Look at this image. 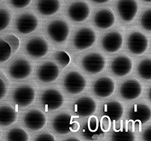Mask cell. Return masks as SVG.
Returning a JSON list of instances; mask_svg holds the SVG:
<instances>
[{
    "label": "cell",
    "mask_w": 151,
    "mask_h": 141,
    "mask_svg": "<svg viewBox=\"0 0 151 141\" xmlns=\"http://www.w3.org/2000/svg\"><path fill=\"white\" fill-rule=\"evenodd\" d=\"M36 87L33 84L27 83L16 87L11 94L14 104L21 108H26L31 105L36 98Z\"/></svg>",
    "instance_id": "1"
},
{
    "label": "cell",
    "mask_w": 151,
    "mask_h": 141,
    "mask_svg": "<svg viewBox=\"0 0 151 141\" xmlns=\"http://www.w3.org/2000/svg\"><path fill=\"white\" fill-rule=\"evenodd\" d=\"M46 31L50 39L56 43L61 44L67 41L69 36L70 29L68 24L64 20L56 19L48 24Z\"/></svg>",
    "instance_id": "2"
},
{
    "label": "cell",
    "mask_w": 151,
    "mask_h": 141,
    "mask_svg": "<svg viewBox=\"0 0 151 141\" xmlns=\"http://www.w3.org/2000/svg\"><path fill=\"white\" fill-rule=\"evenodd\" d=\"M87 82L85 77L77 70L68 72L63 80V86L66 91L69 94H79L86 88Z\"/></svg>",
    "instance_id": "3"
},
{
    "label": "cell",
    "mask_w": 151,
    "mask_h": 141,
    "mask_svg": "<svg viewBox=\"0 0 151 141\" xmlns=\"http://www.w3.org/2000/svg\"><path fill=\"white\" fill-rule=\"evenodd\" d=\"M40 101L45 111H55L63 105L64 97L56 88H48L41 94Z\"/></svg>",
    "instance_id": "4"
},
{
    "label": "cell",
    "mask_w": 151,
    "mask_h": 141,
    "mask_svg": "<svg viewBox=\"0 0 151 141\" xmlns=\"http://www.w3.org/2000/svg\"><path fill=\"white\" fill-rule=\"evenodd\" d=\"M32 71L31 63L27 59L20 57L9 65L8 74L11 78L15 80H23L27 78Z\"/></svg>",
    "instance_id": "5"
},
{
    "label": "cell",
    "mask_w": 151,
    "mask_h": 141,
    "mask_svg": "<svg viewBox=\"0 0 151 141\" xmlns=\"http://www.w3.org/2000/svg\"><path fill=\"white\" fill-rule=\"evenodd\" d=\"M49 43L43 37L37 36L29 39L25 44L27 54L33 59H40L47 55L49 52Z\"/></svg>",
    "instance_id": "6"
},
{
    "label": "cell",
    "mask_w": 151,
    "mask_h": 141,
    "mask_svg": "<svg viewBox=\"0 0 151 141\" xmlns=\"http://www.w3.org/2000/svg\"><path fill=\"white\" fill-rule=\"evenodd\" d=\"M96 39V36L95 31L91 28L86 26L76 31L73 37V43L77 50L82 51L91 47L95 43Z\"/></svg>",
    "instance_id": "7"
},
{
    "label": "cell",
    "mask_w": 151,
    "mask_h": 141,
    "mask_svg": "<svg viewBox=\"0 0 151 141\" xmlns=\"http://www.w3.org/2000/svg\"><path fill=\"white\" fill-rule=\"evenodd\" d=\"M39 24V19L33 13H22L16 18V31L22 35H28L38 28Z\"/></svg>",
    "instance_id": "8"
},
{
    "label": "cell",
    "mask_w": 151,
    "mask_h": 141,
    "mask_svg": "<svg viewBox=\"0 0 151 141\" xmlns=\"http://www.w3.org/2000/svg\"><path fill=\"white\" fill-rule=\"evenodd\" d=\"M83 69L90 74H98L102 72L106 66V60L99 53H91L83 57L81 61Z\"/></svg>",
    "instance_id": "9"
},
{
    "label": "cell",
    "mask_w": 151,
    "mask_h": 141,
    "mask_svg": "<svg viewBox=\"0 0 151 141\" xmlns=\"http://www.w3.org/2000/svg\"><path fill=\"white\" fill-rule=\"evenodd\" d=\"M149 47L147 37L140 31L132 32L127 38V48L129 51L136 55H141L146 52Z\"/></svg>",
    "instance_id": "10"
},
{
    "label": "cell",
    "mask_w": 151,
    "mask_h": 141,
    "mask_svg": "<svg viewBox=\"0 0 151 141\" xmlns=\"http://www.w3.org/2000/svg\"><path fill=\"white\" fill-rule=\"evenodd\" d=\"M68 16L73 21L81 23L84 22L91 14V8L90 5L86 2L78 0L68 6Z\"/></svg>",
    "instance_id": "11"
},
{
    "label": "cell",
    "mask_w": 151,
    "mask_h": 141,
    "mask_svg": "<svg viewBox=\"0 0 151 141\" xmlns=\"http://www.w3.org/2000/svg\"><path fill=\"white\" fill-rule=\"evenodd\" d=\"M25 126L32 131L42 130L47 122V118L45 113L38 109L28 110L23 117Z\"/></svg>",
    "instance_id": "12"
},
{
    "label": "cell",
    "mask_w": 151,
    "mask_h": 141,
    "mask_svg": "<svg viewBox=\"0 0 151 141\" xmlns=\"http://www.w3.org/2000/svg\"><path fill=\"white\" fill-rule=\"evenodd\" d=\"M116 9L121 20L131 23L138 12V4L137 0H118Z\"/></svg>",
    "instance_id": "13"
},
{
    "label": "cell",
    "mask_w": 151,
    "mask_h": 141,
    "mask_svg": "<svg viewBox=\"0 0 151 141\" xmlns=\"http://www.w3.org/2000/svg\"><path fill=\"white\" fill-rule=\"evenodd\" d=\"M60 74L57 64L53 61L42 63L37 69V78L43 83H50L56 81Z\"/></svg>",
    "instance_id": "14"
},
{
    "label": "cell",
    "mask_w": 151,
    "mask_h": 141,
    "mask_svg": "<svg viewBox=\"0 0 151 141\" xmlns=\"http://www.w3.org/2000/svg\"><path fill=\"white\" fill-rule=\"evenodd\" d=\"M93 93L100 99L110 97L115 90V82L110 77H102L96 80L92 87Z\"/></svg>",
    "instance_id": "15"
},
{
    "label": "cell",
    "mask_w": 151,
    "mask_h": 141,
    "mask_svg": "<svg viewBox=\"0 0 151 141\" xmlns=\"http://www.w3.org/2000/svg\"><path fill=\"white\" fill-rule=\"evenodd\" d=\"M133 68V63L130 57L127 55H119L111 62V70L117 78H123L129 75Z\"/></svg>",
    "instance_id": "16"
},
{
    "label": "cell",
    "mask_w": 151,
    "mask_h": 141,
    "mask_svg": "<svg viewBox=\"0 0 151 141\" xmlns=\"http://www.w3.org/2000/svg\"><path fill=\"white\" fill-rule=\"evenodd\" d=\"M96 107V102L93 98L90 96H84L74 103L73 111L79 118H86L94 114Z\"/></svg>",
    "instance_id": "17"
},
{
    "label": "cell",
    "mask_w": 151,
    "mask_h": 141,
    "mask_svg": "<svg viewBox=\"0 0 151 141\" xmlns=\"http://www.w3.org/2000/svg\"><path fill=\"white\" fill-rule=\"evenodd\" d=\"M143 93V86L137 79H128L119 88V94L126 100L137 99Z\"/></svg>",
    "instance_id": "18"
},
{
    "label": "cell",
    "mask_w": 151,
    "mask_h": 141,
    "mask_svg": "<svg viewBox=\"0 0 151 141\" xmlns=\"http://www.w3.org/2000/svg\"><path fill=\"white\" fill-rule=\"evenodd\" d=\"M93 21L96 26L99 29H109L115 23V16L111 9L103 8L96 12Z\"/></svg>",
    "instance_id": "19"
},
{
    "label": "cell",
    "mask_w": 151,
    "mask_h": 141,
    "mask_svg": "<svg viewBox=\"0 0 151 141\" xmlns=\"http://www.w3.org/2000/svg\"><path fill=\"white\" fill-rule=\"evenodd\" d=\"M123 45V35L117 31L107 33L102 39V47L106 52H118Z\"/></svg>",
    "instance_id": "20"
},
{
    "label": "cell",
    "mask_w": 151,
    "mask_h": 141,
    "mask_svg": "<svg viewBox=\"0 0 151 141\" xmlns=\"http://www.w3.org/2000/svg\"><path fill=\"white\" fill-rule=\"evenodd\" d=\"M150 108L145 104H136L129 112L130 120L139 125H143L149 122L150 120Z\"/></svg>",
    "instance_id": "21"
},
{
    "label": "cell",
    "mask_w": 151,
    "mask_h": 141,
    "mask_svg": "<svg viewBox=\"0 0 151 141\" xmlns=\"http://www.w3.org/2000/svg\"><path fill=\"white\" fill-rule=\"evenodd\" d=\"M73 116L68 113H60L56 116L51 122V125L56 133L59 134H68L71 132Z\"/></svg>",
    "instance_id": "22"
},
{
    "label": "cell",
    "mask_w": 151,
    "mask_h": 141,
    "mask_svg": "<svg viewBox=\"0 0 151 141\" xmlns=\"http://www.w3.org/2000/svg\"><path fill=\"white\" fill-rule=\"evenodd\" d=\"M62 6L61 0H37V11L43 16L56 15Z\"/></svg>",
    "instance_id": "23"
},
{
    "label": "cell",
    "mask_w": 151,
    "mask_h": 141,
    "mask_svg": "<svg viewBox=\"0 0 151 141\" xmlns=\"http://www.w3.org/2000/svg\"><path fill=\"white\" fill-rule=\"evenodd\" d=\"M103 114L109 121L117 122L124 115V107L119 101H109L104 105Z\"/></svg>",
    "instance_id": "24"
},
{
    "label": "cell",
    "mask_w": 151,
    "mask_h": 141,
    "mask_svg": "<svg viewBox=\"0 0 151 141\" xmlns=\"http://www.w3.org/2000/svg\"><path fill=\"white\" fill-rule=\"evenodd\" d=\"M18 118V112L15 107L9 104L0 105V127H9L14 124Z\"/></svg>",
    "instance_id": "25"
},
{
    "label": "cell",
    "mask_w": 151,
    "mask_h": 141,
    "mask_svg": "<svg viewBox=\"0 0 151 141\" xmlns=\"http://www.w3.org/2000/svg\"><path fill=\"white\" fill-rule=\"evenodd\" d=\"M5 140L9 141H27L29 140V134L22 127H13L6 133Z\"/></svg>",
    "instance_id": "26"
},
{
    "label": "cell",
    "mask_w": 151,
    "mask_h": 141,
    "mask_svg": "<svg viewBox=\"0 0 151 141\" xmlns=\"http://www.w3.org/2000/svg\"><path fill=\"white\" fill-rule=\"evenodd\" d=\"M12 21V12L6 5H0V31L5 30Z\"/></svg>",
    "instance_id": "27"
},
{
    "label": "cell",
    "mask_w": 151,
    "mask_h": 141,
    "mask_svg": "<svg viewBox=\"0 0 151 141\" xmlns=\"http://www.w3.org/2000/svg\"><path fill=\"white\" fill-rule=\"evenodd\" d=\"M137 72L142 78L145 80L151 79V61L150 58L143 59L137 66Z\"/></svg>",
    "instance_id": "28"
},
{
    "label": "cell",
    "mask_w": 151,
    "mask_h": 141,
    "mask_svg": "<svg viewBox=\"0 0 151 141\" xmlns=\"http://www.w3.org/2000/svg\"><path fill=\"white\" fill-rule=\"evenodd\" d=\"M112 140L117 141H133L136 140L134 133L129 129H119L114 132Z\"/></svg>",
    "instance_id": "29"
},
{
    "label": "cell",
    "mask_w": 151,
    "mask_h": 141,
    "mask_svg": "<svg viewBox=\"0 0 151 141\" xmlns=\"http://www.w3.org/2000/svg\"><path fill=\"white\" fill-rule=\"evenodd\" d=\"M11 55L12 50L10 46L3 38H0V64L6 62Z\"/></svg>",
    "instance_id": "30"
},
{
    "label": "cell",
    "mask_w": 151,
    "mask_h": 141,
    "mask_svg": "<svg viewBox=\"0 0 151 141\" xmlns=\"http://www.w3.org/2000/svg\"><path fill=\"white\" fill-rule=\"evenodd\" d=\"M98 132V120L96 117H91L88 121L87 126L83 128V133L84 135L86 136V138L89 137V134L91 133V139H94L96 137L94 135V133Z\"/></svg>",
    "instance_id": "31"
},
{
    "label": "cell",
    "mask_w": 151,
    "mask_h": 141,
    "mask_svg": "<svg viewBox=\"0 0 151 141\" xmlns=\"http://www.w3.org/2000/svg\"><path fill=\"white\" fill-rule=\"evenodd\" d=\"M140 24L144 30L148 31H151V9H147L140 18Z\"/></svg>",
    "instance_id": "32"
},
{
    "label": "cell",
    "mask_w": 151,
    "mask_h": 141,
    "mask_svg": "<svg viewBox=\"0 0 151 141\" xmlns=\"http://www.w3.org/2000/svg\"><path fill=\"white\" fill-rule=\"evenodd\" d=\"M4 39L5 40L7 43H9V45L11 48V50H12V54H15L17 52V50L19 49L20 47V39L19 38H17L16 35L14 34H8L6 36H4Z\"/></svg>",
    "instance_id": "33"
},
{
    "label": "cell",
    "mask_w": 151,
    "mask_h": 141,
    "mask_svg": "<svg viewBox=\"0 0 151 141\" xmlns=\"http://www.w3.org/2000/svg\"><path fill=\"white\" fill-rule=\"evenodd\" d=\"M9 83L8 79L2 72H0V101L6 97L9 91Z\"/></svg>",
    "instance_id": "34"
},
{
    "label": "cell",
    "mask_w": 151,
    "mask_h": 141,
    "mask_svg": "<svg viewBox=\"0 0 151 141\" xmlns=\"http://www.w3.org/2000/svg\"><path fill=\"white\" fill-rule=\"evenodd\" d=\"M55 58H56V61L63 67H66L67 66H68L70 63V61H71L70 56L65 51H58L55 55Z\"/></svg>",
    "instance_id": "35"
},
{
    "label": "cell",
    "mask_w": 151,
    "mask_h": 141,
    "mask_svg": "<svg viewBox=\"0 0 151 141\" xmlns=\"http://www.w3.org/2000/svg\"><path fill=\"white\" fill-rule=\"evenodd\" d=\"M9 4L14 9H24L29 6L32 3V0H8Z\"/></svg>",
    "instance_id": "36"
},
{
    "label": "cell",
    "mask_w": 151,
    "mask_h": 141,
    "mask_svg": "<svg viewBox=\"0 0 151 141\" xmlns=\"http://www.w3.org/2000/svg\"><path fill=\"white\" fill-rule=\"evenodd\" d=\"M35 141H54L55 137L50 133H44L39 134L36 138Z\"/></svg>",
    "instance_id": "37"
},
{
    "label": "cell",
    "mask_w": 151,
    "mask_h": 141,
    "mask_svg": "<svg viewBox=\"0 0 151 141\" xmlns=\"http://www.w3.org/2000/svg\"><path fill=\"white\" fill-rule=\"evenodd\" d=\"M143 140L145 141L151 140V127L149 126L143 133Z\"/></svg>",
    "instance_id": "38"
},
{
    "label": "cell",
    "mask_w": 151,
    "mask_h": 141,
    "mask_svg": "<svg viewBox=\"0 0 151 141\" xmlns=\"http://www.w3.org/2000/svg\"><path fill=\"white\" fill-rule=\"evenodd\" d=\"M102 127L104 129V131L106 130H109V121L106 118H104V120H103V124H102Z\"/></svg>",
    "instance_id": "39"
},
{
    "label": "cell",
    "mask_w": 151,
    "mask_h": 141,
    "mask_svg": "<svg viewBox=\"0 0 151 141\" xmlns=\"http://www.w3.org/2000/svg\"><path fill=\"white\" fill-rule=\"evenodd\" d=\"M80 129V123L78 122H72L71 125V132H77Z\"/></svg>",
    "instance_id": "40"
},
{
    "label": "cell",
    "mask_w": 151,
    "mask_h": 141,
    "mask_svg": "<svg viewBox=\"0 0 151 141\" xmlns=\"http://www.w3.org/2000/svg\"><path fill=\"white\" fill-rule=\"evenodd\" d=\"M91 1L95 4H105L110 0H91Z\"/></svg>",
    "instance_id": "41"
},
{
    "label": "cell",
    "mask_w": 151,
    "mask_h": 141,
    "mask_svg": "<svg viewBox=\"0 0 151 141\" xmlns=\"http://www.w3.org/2000/svg\"><path fill=\"white\" fill-rule=\"evenodd\" d=\"M64 141H80V140L77 139L76 137H70V138H68V139L64 140Z\"/></svg>",
    "instance_id": "42"
},
{
    "label": "cell",
    "mask_w": 151,
    "mask_h": 141,
    "mask_svg": "<svg viewBox=\"0 0 151 141\" xmlns=\"http://www.w3.org/2000/svg\"><path fill=\"white\" fill-rule=\"evenodd\" d=\"M148 90H149V91H148V98H149V100L150 101V100H151V88H150Z\"/></svg>",
    "instance_id": "43"
},
{
    "label": "cell",
    "mask_w": 151,
    "mask_h": 141,
    "mask_svg": "<svg viewBox=\"0 0 151 141\" xmlns=\"http://www.w3.org/2000/svg\"><path fill=\"white\" fill-rule=\"evenodd\" d=\"M144 3H147V4H150L151 2V0H143Z\"/></svg>",
    "instance_id": "44"
},
{
    "label": "cell",
    "mask_w": 151,
    "mask_h": 141,
    "mask_svg": "<svg viewBox=\"0 0 151 141\" xmlns=\"http://www.w3.org/2000/svg\"><path fill=\"white\" fill-rule=\"evenodd\" d=\"M1 1H3V0H0V2H1Z\"/></svg>",
    "instance_id": "45"
}]
</instances>
